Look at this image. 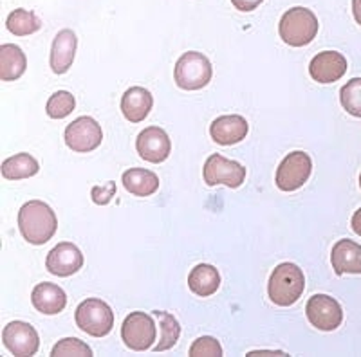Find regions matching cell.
Returning <instances> with one entry per match:
<instances>
[{
  "instance_id": "obj_1",
  "label": "cell",
  "mask_w": 361,
  "mask_h": 357,
  "mask_svg": "<svg viewBox=\"0 0 361 357\" xmlns=\"http://www.w3.org/2000/svg\"><path fill=\"white\" fill-rule=\"evenodd\" d=\"M18 227L22 237L33 246H44L58 230L56 213L49 204L42 201H29L18 211Z\"/></svg>"
},
{
  "instance_id": "obj_2",
  "label": "cell",
  "mask_w": 361,
  "mask_h": 357,
  "mask_svg": "<svg viewBox=\"0 0 361 357\" xmlns=\"http://www.w3.org/2000/svg\"><path fill=\"white\" fill-rule=\"evenodd\" d=\"M305 289V276L298 265L283 262L273 269L267 284V294L279 307H289L300 300Z\"/></svg>"
},
{
  "instance_id": "obj_3",
  "label": "cell",
  "mask_w": 361,
  "mask_h": 357,
  "mask_svg": "<svg viewBox=\"0 0 361 357\" xmlns=\"http://www.w3.org/2000/svg\"><path fill=\"white\" fill-rule=\"evenodd\" d=\"M279 33L288 46H309L318 33V18L307 8H291L280 18Z\"/></svg>"
},
{
  "instance_id": "obj_4",
  "label": "cell",
  "mask_w": 361,
  "mask_h": 357,
  "mask_svg": "<svg viewBox=\"0 0 361 357\" xmlns=\"http://www.w3.org/2000/svg\"><path fill=\"white\" fill-rule=\"evenodd\" d=\"M214 76V69L208 58L197 51H188L177 60L173 80L183 91H199L208 85Z\"/></svg>"
},
{
  "instance_id": "obj_5",
  "label": "cell",
  "mask_w": 361,
  "mask_h": 357,
  "mask_svg": "<svg viewBox=\"0 0 361 357\" xmlns=\"http://www.w3.org/2000/svg\"><path fill=\"white\" fill-rule=\"evenodd\" d=\"M74 320L78 329L92 337H105L114 327V312L105 301L89 298L76 308Z\"/></svg>"
},
{
  "instance_id": "obj_6",
  "label": "cell",
  "mask_w": 361,
  "mask_h": 357,
  "mask_svg": "<svg viewBox=\"0 0 361 357\" xmlns=\"http://www.w3.org/2000/svg\"><path fill=\"white\" fill-rule=\"evenodd\" d=\"M121 337H123L125 345L134 352L152 349L157 337L156 321L147 312H132L125 318L123 327H121Z\"/></svg>"
},
{
  "instance_id": "obj_7",
  "label": "cell",
  "mask_w": 361,
  "mask_h": 357,
  "mask_svg": "<svg viewBox=\"0 0 361 357\" xmlns=\"http://www.w3.org/2000/svg\"><path fill=\"white\" fill-rule=\"evenodd\" d=\"M312 161L305 152H291L276 168L275 182L282 192H296L309 181Z\"/></svg>"
},
{
  "instance_id": "obj_8",
  "label": "cell",
  "mask_w": 361,
  "mask_h": 357,
  "mask_svg": "<svg viewBox=\"0 0 361 357\" xmlns=\"http://www.w3.org/2000/svg\"><path fill=\"white\" fill-rule=\"evenodd\" d=\"M202 177L208 186L224 184L228 188H238L246 179V168L237 161L226 159L221 154H214L206 159Z\"/></svg>"
},
{
  "instance_id": "obj_9",
  "label": "cell",
  "mask_w": 361,
  "mask_h": 357,
  "mask_svg": "<svg viewBox=\"0 0 361 357\" xmlns=\"http://www.w3.org/2000/svg\"><path fill=\"white\" fill-rule=\"evenodd\" d=\"M305 314L312 327L324 332L336 330L343 321V308L327 294H314L305 305Z\"/></svg>"
},
{
  "instance_id": "obj_10",
  "label": "cell",
  "mask_w": 361,
  "mask_h": 357,
  "mask_svg": "<svg viewBox=\"0 0 361 357\" xmlns=\"http://www.w3.org/2000/svg\"><path fill=\"white\" fill-rule=\"evenodd\" d=\"M103 132L98 121L89 115L74 119L73 123L67 125L66 128V144L78 154L92 152L102 144Z\"/></svg>"
},
{
  "instance_id": "obj_11",
  "label": "cell",
  "mask_w": 361,
  "mask_h": 357,
  "mask_svg": "<svg viewBox=\"0 0 361 357\" xmlns=\"http://www.w3.org/2000/svg\"><path fill=\"white\" fill-rule=\"evenodd\" d=\"M2 341L4 346L18 357L35 356L40 349V337L35 327L25 321H11L2 330Z\"/></svg>"
},
{
  "instance_id": "obj_12",
  "label": "cell",
  "mask_w": 361,
  "mask_h": 357,
  "mask_svg": "<svg viewBox=\"0 0 361 357\" xmlns=\"http://www.w3.org/2000/svg\"><path fill=\"white\" fill-rule=\"evenodd\" d=\"M135 148H137L141 159L159 165L169 159L170 152H172V141L163 128L148 127L137 136Z\"/></svg>"
},
{
  "instance_id": "obj_13",
  "label": "cell",
  "mask_w": 361,
  "mask_h": 357,
  "mask_svg": "<svg viewBox=\"0 0 361 357\" xmlns=\"http://www.w3.org/2000/svg\"><path fill=\"white\" fill-rule=\"evenodd\" d=\"M45 267L51 275L67 278V276L78 273L83 267L82 251L71 242L58 244L56 247L49 251L47 260H45Z\"/></svg>"
},
{
  "instance_id": "obj_14",
  "label": "cell",
  "mask_w": 361,
  "mask_h": 357,
  "mask_svg": "<svg viewBox=\"0 0 361 357\" xmlns=\"http://www.w3.org/2000/svg\"><path fill=\"white\" fill-rule=\"evenodd\" d=\"M347 73V60L336 51L318 53L309 63V74L318 83H334L341 80Z\"/></svg>"
},
{
  "instance_id": "obj_15",
  "label": "cell",
  "mask_w": 361,
  "mask_h": 357,
  "mask_svg": "<svg viewBox=\"0 0 361 357\" xmlns=\"http://www.w3.org/2000/svg\"><path fill=\"white\" fill-rule=\"evenodd\" d=\"M250 125L246 119L238 114L221 115L212 123L209 127V136L221 146H230V144H237L247 136Z\"/></svg>"
},
{
  "instance_id": "obj_16",
  "label": "cell",
  "mask_w": 361,
  "mask_h": 357,
  "mask_svg": "<svg viewBox=\"0 0 361 357\" xmlns=\"http://www.w3.org/2000/svg\"><path fill=\"white\" fill-rule=\"evenodd\" d=\"M331 263L338 276L361 275V246L353 240H338L331 251Z\"/></svg>"
},
{
  "instance_id": "obj_17",
  "label": "cell",
  "mask_w": 361,
  "mask_h": 357,
  "mask_svg": "<svg viewBox=\"0 0 361 357\" xmlns=\"http://www.w3.org/2000/svg\"><path fill=\"white\" fill-rule=\"evenodd\" d=\"M76 35L71 29H62L54 37L53 47H51V69L56 74H66L71 69L76 54Z\"/></svg>"
},
{
  "instance_id": "obj_18",
  "label": "cell",
  "mask_w": 361,
  "mask_h": 357,
  "mask_svg": "<svg viewBox=\"0 0 361 357\" xmlns=\"http://www.w3.org/2000/svg\"><path fill=\"white\" fill-rule=\"evenodd\" d=\"M31 301H33V307L37 308L42 314H47V316H53L62 312L67 305V294L63 292L62 287H58L54 284H38L37 287L31 292Z\"/></svg>"
},
{
  "instance_id": "obj_19",
  "label": "cell",
  "mask_w": 361,
  "mask_h": 357,
  "mask_svg": "<svg viewBox=\"0 0 361 357\" xmlns=\"http://www.w3.org/2000/svg\"><path fill=\"white\" fill-rule=\"evenodd\" d=\"M154 107L152 94L143 87H130L121 98V112L130 123H141Z\"/></svg>"
},
{
  "instance_id": "obj_20",
  "label": "cell",
  "mask_w": 361,
  "mask_h": 357,
  "mask_svg": "<svg viewBox=\"0 0 361 357\" xmlns=\"http://www.w3.org/2000/svg\"><path fill=\"white\" fill-rule=\"evenodd\" d=\"M121 181L125 189L135 197H150L159 188V179L156 173L145 168H128Z\"/></svg>"
},
{
  "instance_id": "obj_21",
  "label": "cell",
  "mask_w": 361,
  "mask_h": 357,
  "mask_svg": "<svg viewBox=\"0 0 361 357\" xmlns=\"http://www.w3.org/2000/svg\"><path fill=\"white\" fill-rule=\"evenodd\" d=\"M27 58L24 51L13 44H2L0 47V78L2 82H15L25 73Z\"/></svg>"
},
{
  "instance_id": "obj_22",
  "label": "cell",
  "mask_w": 361,
  "mask_h": 357,
  "mask_svg": "<svg viewBox=\"0 0 361 357\" xmlns=\"http://www.w3.org/2000/svg\"><path fill=\"white\" fill-rule=\"evenodd\" d=\"M221 285V275L214 265L209 263H201V265L193 267L192 273L188 275V287L193 294L208 298L215 294V291Z\"/></svg>"
},
{
  "instance_id": "obj_23",
  "label": "cell",
  "mask_w": 361,
  "mask_h": 357,
  "mask_svg": "<svg viewBox=\"0 0 361 357\" xmlns=\"http://www.w3.org/2000/svg\"><path fill=\"white\" fill-rule=\"evenodd\" d=\"M38 170H40L38 161L29 154H17L2 163V175L9 181L29 179V177L37 175Z\"/></svg>"
},
{
  "instance_id": "obj_24",
  "label": "cell",
  "mask_w": 361,
  "mask_h": 357,
  "mask_svg": "<svg viewBox=\"0 0 361 357\" xmlns=\"http://www.w3.org/2000/svg\"><path fill=\"white\" fill-rule=\"evenodd\" d=\"M8 29L13 35L17 37H27V35H33L37 31H40L42 20L35 15L33 11H27V9H15L8 17L6 22Z\"/></svg>"
},
{
  "instance_id": "obj_25",
  "label": "cell",
  "mask_w": 361,
  "mask_h": 357,
  "mask_svg": "<svg viewBox=\"0 0 361 357\" xmlns=\"http://www.w3.org/2000/svg\"><path fill=\"white\" fill-rule=\"evenodd\" d=\"M154 316L157 318V323H159V329H161V336L159 341H157V346H156V352H164V350H170L173 345L177 343L180 336V327L177 323L176 318L169 312H163V311H156L154 312Z\"/></svg>"
},
{
  "instance_id": "obj_26",
  "label": "cell",
  "mask_w": 361,
  "mask_h": 357,
  "mask_svg": "<svg viewBox=\"0 0 361 357\" xmlns=\"http://www.w3.org/2000/svg\"><path fill=\"white\" fill-rule=\"evenodd\" d=\"M341 107L354 118H361V78H353L340 91Z\"/></svg>"
},
{
  "instance_id": "obj_27",
  "label": "cell",
  "mask_w": 361,
  "mask_h": 357,
  "mask_svg": "<svg viewBox=\"0 0 361 357\" xmlns=\"http://www.w3.org/2000/svg\"><path fill=\"white\" fill-rule=\"evenodd\" d=\"M74 107H76V99H74V96L67 91H58L47 99L45 112H47V115L53 119H63L74 111Z\"/></svg>"
},
{
  "instance_id": "obj_28",
  "label": "cell",
  "mask_w": 361,
  "mask_h": 357,
  "mask_svg": "<svg viewBox=\"0 0 361 357\" xmlns=\"http://www.w3.org/2000/svg\"><path fill=\"white\" fill-rule=\"evenodd\" d=\"M53 357H67V356H78V357H90L92 350L87 343H83L78 337H66L60 339L51 350Z\"/></svg>"
},
{
  "instance_id": "obj_29",
  "label": "cell",
  "mask_w": 361,
  "mask_h": 357,
  "mask_svg": "<svg viewBox=\"0 0 361 357\" xmlns=\"http://www.w3.org/2000/svg\"><path fill=\"white\" fill-rule=\"evenodd\" d=\"M188 356L192 357H221L222 356V346L215 337H199L193 341V345L190 346Z\"/></svg>"
},
{
  "instance_id": "obj_30",
  "label": "cell",
  "mask_w": 361,
  "mask_h": 357,
  "mask_svg": "<svg viewBox=\"0 0 361 357\" xmlns=\"http://www.w3.org/2000/svg\"><path fill=\"white\" fill-rule=\"evenodd\" d=\"M116 193V184L114 182H107V184L103 186H94L90 195H92V201L99 206H105L111 202V199L114 197Z\"/></svg>"
},
{
  "instance_id": "obj_31",
  "label": "cell",
  "mask_w": 361,
  "mask_h": 357,
  "mask_svg": "<svg viewBox=\"0 0 361 357\" xmlns=\"http://www.w3.org/2000/svg\"><path fill=\"white\" fill-rule=\"evenodd\" d=\"M264 0H231V4L238 9V11H253V9L259 8Z\"/></svg>"
},
{
  "instance_id": "obj_32",
  "label": "cell",
  "mask_w": 361,
  "mask_h": 357,
  "mask_svg": "<svg viewBox=\"0 0 361 357\" xmlns=\"http://www.w3.org/2000/svg\"><path fill=\"white\" fill-rule=\"evenodd\" d=\"M350 226H353V231L361 237V208L353 215V220H350Z\"/></svg>"
},
{
  "instance_id": "obj_33",
  "label": "cell",
  "mask_w": 361,
  "mask_h": 357,
  "mask_svg": "<svg viewBox=\"0 0 361 357\" xmlns=\"http://www.w3.org/2000/svg\"><path fill=\"white\" fill-rule=\"evenodd\" d=\"M247 356H286V352H280V350H273V352L271 350H255V352H250Z\"/></svg>"
},
{
  "instance_id": "obj_34",
  "label": "cell",
  "mask_w": 361,
  "mask_h": 357,
  "mask_svg": "<svg viewBox=\"0 0 361 357\" xmlns=\"http://www.w3.org/2000/svg\"><path fill=\"white\" fill-rule=\"evenodd\" d=\"M353 13L356 22L361 25V0H353Z\"/></svg>"
},
{
  "instance_id": "obj_35",
  "label": "cell",
  "mask_w": 361,
  "mask_h": 357,
  "mask_svg": "<svg viewBox=\"0 0 361 357\" xmlns=\"http://www.w3.org/2000/svg\"><path fill=\"white\" fill-rule=\"evenodd\" d=\"M360 188H361V173H360Z\"/></svg>"
}]
</instances>
